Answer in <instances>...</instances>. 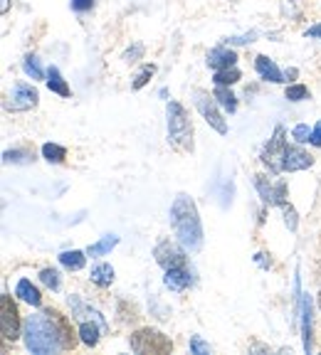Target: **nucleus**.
I'll return each instance as SVG.
<instances>
[{
    "mask_svg": "<svg viewBox=\"0 0 321 355\" xmlns=\"http://www.w3.org/2000/svg\"><path fill=\"white\" fill-rule=\"evenodd\" d=\"M156 74V64H143L139 72H136L134 82H131V89H143V86L151 82V77Z\"/></svg>",
    "mask_w": 321,
    "mask_h": 355,
    "instance_id": "a878e982",
    "label": "nucleus"
},
{
    "mask_svg": "<svg viewBox=\"0 0 321 355\" xmlns=\"http://www.w3.org/2000/svg\"><path fill=\"white\" fill-rule=\"evenodd\" d=\"M282 210H284V222H287V227H289L292 232H296V225H299V220H296V210L292 208L289 202H287Z\"/></svg>",
    "mask_w": 321,
    "mask_h": 355,
    "instance_id": "473e14b6",
    "label": "nucleus"
},
{
    "mask_svg": "<svg viewBox=\"0 0 321 355\" xmlns=\"http://www.w3.org/2000/svg\"><path fill=\"white\" fill-rule=\"evenodd\" d=\"M32 151H27V148H12V151H5L3 154V160L5 163H18V166H27V163H32Z\"/></svg>",
    "mask_w": 321,
    "mask_h": 355,
    "instance_id": "b1692460",
    "label": "nucleus"
},
{
    "mask_svg": "<svg viewBox=\"0 0 321 355\" xmlns=\"http://www.w3.org/2000/svg\"><path fill=\"white\" fill-rule=\"evenodd\" d=\"M254 188H257L259 197H262L265 205H279V208L287 205V183H284V180H279L277 185H272L265 175H257L254 178Z\"/></svg>",
    "mask_w": 321,
    "mask_h": 355,
    "instance_id": "9d476101",
    "label": "nucleus"
},
{
    "mask_svg": "<svg viewBox=\"0 0 321 355\" xmlns=\"http://www.w3.org/2000/svg\"><path fill=\"white\" fill-rule=\"evenodd\" d=\"M171 225L178 242L185 249L198 252L203 247V222L198 215L195 202L188 195H178L171 205Z\"/></svg>",
    "mask_w": 321,
    "mask_h": 355,
    "instance_id": "f257e3e1",
    "label": "nucleus"
},
{
    "mask_svg": "<svg viewBox=\"0 0 321 355\" xmlns=\"http://www.w3.org/2000/svg\"><path fill=\"white\" fill-rule=\"evenodd\" d=\"M319 308H321V291H319Z\"/></svg>",
    "mask_w": 321,
    "mask_h": 355,
    "instance_id": "ea45409f",
    "label": "nucleus"
},
{
    "mask_svg": "<svg viewBox=\"0 0 321 355\" xmlns=\"http://www.w3.org/2000/svg\"><path fill=\"white\" fill-rule=\"evenodd\" d=\"M117 245H119L117 234H104V237L99 239L97 245H92L89 249H86V254H89V257H104V254H109V252L114 249Z\"/></svg>",
    "mask_w": 321,
    "mask_h": 355,
    "instance_id": "412c9836",
    "label": "nucleus"
},
{
    "mask_svg": "<svg viewBox=\"0 0 321 355\" xmlns=\"http://www.w3.org/2000/svg\"><path fill=\"white\" fill-rule=\"evenodd\" d=\"M23 338H25V348L30 350V353L49 355V353L62 350L45 313H37V316H27V319H25Z\"/></svg>",
    "mask_w": 321,
    "mask_h": 355,
    "instance_id": "f03ea898",
    "label": "nucleus"
},
{
    "mask_svg": "<svg viewBox=\"0 0 321 355\" xmlns=\"http://www.w3.org/2000/svg\"><path fill=\"white\" fill-rule=\"evenodd\" d=\"M15 296L25 301V304H30V306H43V296L37 291V286H32L30 279H20L18 286H15Z\"/></svg>",
    "mask_w": 321,
    "mask_h": 355,
    "instance_id": "f3484780",
    "label": "nucleus"
},
{
    "mask_svg": "<svg viewBox=\"0 0 321 355\" xmlns=\"http://www.w3.org/2000/svg\"><path fill=\"white\" fill-rule=\"evenodd\" d=\"M287 99H289V101H304V99H309V89L304 84L287 86Z\"/></svg>",
    "mask_w": 321,
    "mask_h": 355,
    "instance_id": "c756f323",
    "label": "nucleus"
},
{
    "mask_svg": "<svg viewBox=\"0 0 321 355\" xmlns=\"http://www.w3.org/2000/svg\"><path fill=\"white\" fill-rule=\"evenodd\" d=\"M43 158L47 160V163H62V160L67 158V148L57 146V143H45L43 146Z\"/></svg>",
    "mask_w": 321,
    "mask_h": 355,
    "instance_id": "393cba45",
    "label": "nucleus"
},
{
    "mask_svg": "<svg viewBox=\"0 0 321 355\" xmlns=\"http://www.w3.org/2000/svg\"><path fill=\"white\" fill-rule=\"evenodd\" d=\"M92 282L104 289L111 286V282H114V267L111 264H97V267H92Z\"/></svg>",
    "mask_w": 321,
    "mask_h": 355,
    "instance_id": "5701e85b",
    "label": "nucleus"
},
{
    "mask_svg": "<svg viewBox=\"0 0 321 355\" xmlns=\"http://www.w3.org/2000/svg\"><path fill=\"white\" fill-rule=\"evenodd\" d=\"M20 313L12 296L3 294L0 296V331H3V338L5 341H18L23 333H20Z\"/></svg>",
    "mask_w": 321,
    "mask_h": 355,
    "instance_id": "0eeeda50",
    "label": "nucleus"
},
{
    "mask_svg": "<svg viewBox=\"0 0 321 355\" xmlns=\"http://www.w3.org/2000/svg\"><path fill=\"white\" fill-rule=\"evenodd\" d=\"M311 146H316V148H321V121H316V126H314V131H311Z\"/></svg>",
    "mask_w": 321,
    "mask_h": 355,
    "instance_id": "e433bc0d",
    "label": "nucleus"
},
{
    "mask_svg": "<svg viewBox=\"0 0 321 355\" xmlns=\"http://www.w3.org/2000/svg\"><path fill=\"white\" fill-rule=\"evenodd\" d=\"M23 69H25V74H27V77H32V79H43V77H45L43 67H40V62H37L35 55H27V57H25Z\"/></svg>",
    "mask_w": 321,
    "mask_h": 355,
    "instance_id": "bb28decb",
    "label": "nucleus"
},
{
    "mask_svg": "<svg viewBox=\"0 0 321 355\" xmlns=\"http://www.w3.org/2000/svg\"><path fill=\"white\" fill-rule=\"evenodd\" d=\"M235 62H237V55H235L230 47H215L208 52V67L210 69H230L235 67Z\"/></svg>",
    "mask_w": 321,
    "mask_h": 355,
    "instance_id": "4468645a",
    "label": "nucleus"
},
{
    "mask_svg": "<svg viewBox=\"0 0 321 355\" xmlns=\"http://www.w3.org/2000/svg\"><path fill=\"white\" fill-rule=\"evenodd\" d=\"M163 284H166V289H171V291L180 294V291H185V289L191 286V274H188L185 267H178V269H166Z\"/></svg>",
    "mask_w": 321,
    "mask_h": 355,
    "instance_id": "dca6fc26",
    "label": "nucleus"
},
{
    "mask_svg": "<svg viewBox=\"0 0 321 355\" xmlns=\"http://www.w3.org/2000/svg\"><path fill=\"white\" fill-rule=\"evenodd\" d=\"M191 353L195 355H210V345L200 336H191Z\"/></svg>",
    "mask_w": 321,
    "mask_h": 355,
    "instance_id": "2f4dec72",
    "label": "nucleus"
},
{
    "mask_svg": "<svg viewBox=\"0 0 321 355\" xmlns=\"http://www.w3.org/2000/svg\"><path fill=\"white\" fill-rule=\"evenodd\" d=\"M193 101H195L198 111L203 114L205 121H208L217 134H222V136L228 134V121L222 119L220 109H217V104H215L217 101L215 97H210V94L203 92V89H193Z\"/></svg>",
    "mask_w": 321,
    "mask_h": 355,
    "instance_id": "39448f33",
    "label": "nucleus"
},
{
    "mask_svg": "<svg viewBox=\"0 0 321 355\" xmlns=\"http://www.w3.org/2000/svg\"><path fill=\"white\" fill-rule=\"evenodd\" d=\"M43 313L47 316L49 326H52V331H55V338H57V343H60V348L72 350L74 345H77V341H80V333H74L72 321H69L67 316H62L57 308H45Z\"/></svg>",
    "mask_w": 321,
    "mask_h": 355,
    "instance_id": "423d86ee",
    "label": "nucleus"
},
{
    "mask_svg": "<svg viewBox=\"0 0 321 355\" xmlns=\"http://www.w3.org/2000/svg\"><path fill=\"white\" fill-rule=\"evenodd\" d=\"M40 282L52 291H60V271L57 269H43L40 271Z\"/></svg>",
    "mask_w": 321,
    "mask_h": 355,
    "instance_id": "c85d7f7f",
    "label": "nucleus"
},
{
    "mask_svg": "<svg viewBox=\"0 0 321 355\" xmlns=\"http://www.w3.org/2000/svg\"><path fill=\"white\" fill-rule=\"evenodd\" d=\"M47 86H49V92L60 94V97H69V94H72V89L67 86V82H64V77H62L57 67L47 69Z\"/></svg>",
    "mask_w": 321,
    "mask_h": 355,
    "instance_id": "aec40b11",
    "label": "nucleus"
},
{
    "mask_svg": "<svg viewBox=\"0 0 321 355\" xmlns=\"http://www.w3.org/2000/svg\"><path fill=\"white\" fill-rule=\"evenodd\" d=\"M213 97L217 99V104H220L225 111H230V114H235V111H237V97H235V94L230 92L228 86L217 84V86H215V92H213Z\"/></svg>",
    "mask_w": 321,
    "mask_h": 355,
    "instance_id": "4be33fe9",
    "label": "nucleus"
},
{
    "mask_svg": "<svg viewBox=\"0 0 321 355\" xmlns=\"http://www.w3.org/2000/svg\"><path fill=\"white\" fill-rule=\"evenodd\" d=\"M254 69H257V74L265 82H272V84H282L284 82V72L265 55H259L257 60H254Z\"/></svg>",
    "mask_w": 321,
    "mask_h": 355,
    "instance_id": "ddd939ff",
    "label": "nucleus"
},
{
    "mask_svg": "<svg viewBox=\"0 0 321 355\" xmlns=\"http://www.w3.org/2000/svg\"><path fill=\"white\" fill-rule=\"evenodd\" d=\"M307 37H316V40H321V23L319 25H314V27H309L307 32H304Z\"/></svg>",
    "mask_w": 321,
    "mask_h": 355,
    "instance_id": "4c0bfd02",
    "label": "nucleus"
},
{
    "mask_svg": "<svg viewBox=\"0 0 321 355\" xmlns=\"http://www.w3.org/2000/svg\"><path fill=\"white\" fill-rule=\"evenodd\" d=\"M94 8V0H72V10L74 12H86Z\"/></svg>",
    "mask_w": 321,
    "mask_h": 355,
    "instance_id": "c9c22d12",
    "label": "nucleus"
},
{
    "mask_svg": "<svg viewBox=\"0 0 321 355\" xmlns=\"http://www.w3.org/2000/svg\"><path fill=\"white\" fill-rule=\"evenodd\" d=\"M284 126H277L274 129V136L270 138V143L262 151V163L270 166L272 173H282V160H284V148H287V141H284Z\"/></svg>",
    "mask_w": 321,
    "mask_h": 355,
    "instance_id": "1a4fd4ad",
    "label": "nucleus"
},
{
    "mask_svg": "<svg viewBox=\"0 0 321 355\" xmlns=\"http://www.w3.org/2000/svg\"><path fill=\"white\" fill-rule=\"evenodd\" d=\"M131 350L139 355H168L173 350L171 338L156 328H141L131 333Z\"/></svg>",
    "mask_w": 321,
    "mask_h": 355,
    "instance_id": "20e7f679",
    "label": "nucleus"
},
{
    "mask_svg": "<svg viewBox=\"0 0 321 355\" xmlns=\"http://www.w3.org/2000/svg\"><path fill=\"white\" fill-rule=\"evenodd\" d=\"M314 166V156H309L304 148L299 146H289L287 143V148H284V160H282V171H307V168Z\"/></svg>",
    "mask_w": 321,
    "mask_h": 355,
    "instance_id": "f8f14e48",
    "label": "nucleus"
},
{
    "mask_svg": "<svg viewBox=\"0 0 321 355\" xmlns=\"http://www.w3.org/2000/svg\"><path fill=\"white\" fill-rule=\"evenodd\" d=\"M37 99H40V94H37L35 86L15 84V89H12L10 101L5 104V109L8 111H30L32 106H37Z\"/></svg>",
    "mask_w": 321,
    "mask_h": 355,
    "instance_id": "9b49d317",
    "label": "nucleus"
},
{
    "mask_svg": "<svg viewBox=\"0 0 321 355\" xmlns=\"http://www.w3.org/2000/svg\"><path fill=\"white\" fill-rule=\"evenodd\" d=\"M141 55H143V45H134L131 49H126V52H123V60H126V62H136Z\"/></svg>",
    "mask_w": 321,
    "mask_h": 355,
    "instance_id": "f704fd0d",
    "label": "nucleus"
},
{
    "mask_svg": "<svg viewBox=\"0 0 321 355\" xmlns=\"http://www.w3.org/2000/svg\"><path fill=\"white\" fill-rule=\"evenodd\" d=\"M294 77H296V69H287V72H284V82L294 79Z\"/></svg>",
    "mask_w": 321,
    "mask_h": 355,
    "instance_id": "58836bf2",
    "label": "nucleus"
},
{
    "mask_svg": "<svg viewBox=\"0 0 321 355\" xmlns=\"http://www.w3.org/2000/svg\"><path fill=\"white\" fill-rule=\"evenodd\" d=\"M154 257L163 269H178V267H185V264H188L185 252L180 249L176 242H171V239H160L154 249Z\"/></svg>",
    "mask_w": 321,
    "mask_h": 355,
    "instance_id": "6e6552de",
    "label": "nucleus"
},
{
    "mask_svg": "<svg viewBox=\"0 0 321 355\" xmlns=\"http://www.w3.org/2000/svg\"><path fill=\"white\" fill-rule=\"evenodd\" d=\"M235 82H240V72H237L235 67H230V69H217V72H215V84L230 86V84H235Z\"/></svg>",
    "mask_w": 321,
    "mask_h": 355,
    "instance_id": "cd10ccee",
    "label": "nucleus"
},
{
    "mask_svg": "<svg viewBox=\"0 0 321 355\" xmlns=\"http://www.w3.org/2000/svg\"><path fill=\"white\" fill-rule=\"evenodd\" d=\"M168 117V143L178 151H193V123L188 111L178 101H168L166 106Z\"/></svg>",
    "mask_w": 321,
    "mask_h": 355,
    "instance_id": "7ed1b4c3",
    "label": "nucleus"
},
{
    "mask_svg": "<svg viewBox=\"0 0 321 355\" xmlns=\"http://www.w3.org/2000/svg\"><path fill=\"white\" fill-rule=\"evenodd\" d=\"M299 311H302L304 350H307V353H311V299H309V294H302V299H299Z\"/></svg>",
    "mask_w": 321,
    "mask_h": 355,
    "instance_id": "2eb2a0df",
    "label": "nucleus"
},
{
    "mask_svg": "<svg viewBox=\"0 0 321 355\" xmlns=\"http://www.w3.org/2000/svg\"><path fill=\"white\" fill-rule=\"evenodd\" d=\"M254 37H257V32H245V35H235V37H228V40H225V45H230V47H237V45H247V42H252Z\"/></svg>",
    "mask_w": 321,
    "mask_h": 355,
    "instance_id": "72a5a7b5",
    "label": "nucleus"
},
{
    "mask_svg": "<svg viewBox=\"0 0 321 355\" xmlns=\"http://www.w3.org/2000/svg\"><path fill=\"white\" fill-rule=\"evenodd\" d=\"M60 264H62V267H64L67 271H80V269H84V264H86V252H80V249L62 252V254H60Z\"/></svg>",
    "mask_w": 321,
    "mask_h": 355,
    "instance_id": "6ab92c4d",
    "label": "nucleus"
},
{
    "mask_svg": "<svg viewBox=\"0 0 321 355\" xmlns=\"http://www.w3.org/2000/svg\"><path fill=\"white\" fill-rule=\"evenodd\" d=\"M311 131H314V129H309L307 123H299V126H294V129H292V136H294L296 143H309V141H311Z\"/></svg>",
    "mask_w": 321,
    "mask_h": 355,
    "instance_id": "7c9ffc66",
    "label": "nucleus"
},
{
    "mask_svg": "<svg viewBox=\"0 0 321 355\" xmlns=\"http://www.w3.org/2000/svg\"><path fill=\"white\" fill-rule=\"evenodd\" d=\"M104 333V328L97 323V321H82L80 326V341L86 345V348H94V345L99 343V336Z\"/></svg>",
    "mask_w": 321,
    "mask_h": 355,
    "instance_id": "a211bd4d",
    "label": "nucleus"
}]
</instances>
